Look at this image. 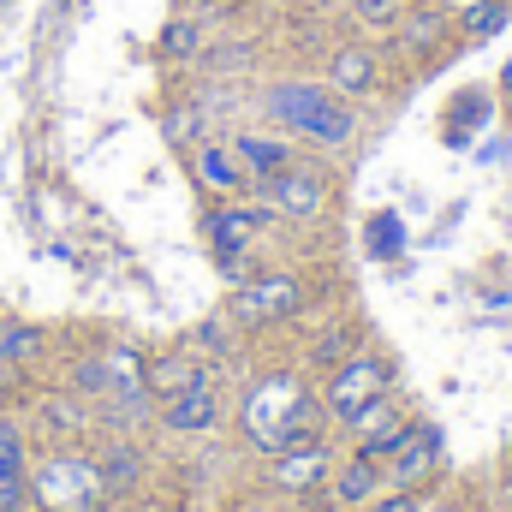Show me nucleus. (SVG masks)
Instances as JSON below:
<instances>
[{"instance_id": "obj_20", "label": "nucleus", "mask_w": 512, "mask_h": 512, "mask_svg": "<svg viewBox=\"0 0 512 512\" xmlns=\"http://www.w3.org/2000/svg\"><path fill=\"white\" fill-rule=\"evenodd\" d=\"M352 346H358V334H352V328H346V322H340V328H334V334H322V340H316V352H310V358H316V364H322V370H340V364H346V358H352Z\"/></svg>"}, {"instance_id": "obj_10", "label": "nucleus", "mask_w": 512, "mask_h": 512, "mask_svg": "<svg viewBox=\"0 0 512 512\" xmlns=\"http://www.w3.org/2000/svg\"><path fill=\"white\" fill-rule=\"evenodd\" d=\"M328 477H334V453H328L322 435L304 441V447L274 453V483H280L286 495H316V483H328Z\"/></svg>"}, {"instance_id": "obj_4", "label": "nucleus", "mask_w": 512, "mask_h": 512, "mask_svg": "<svg viewBox=\"0 0 512 512\" xmlns=\"http://www.w3.org/2000/svg\"><path fill=\"white\" fill-rule=\"evenodd\" d=\"M262 203L274 209V215H286V221H316L322 209H328V179L316 173V167H280L274 179H262Z\"/></svg>"}, {"instance_id": "obj_29", "label": "nucleus", "mask_w": 512, "mask_h": 512, "mask_svg": "<svg viewBox=\"0 0 512 512\" xmlns=\"http://www.w3.org/2000/svg\"><path fill=\"white\" fill-rule=\"evenodd\" d=\"M197 6H215V0H197Z\"/></svg>"}, {"instance_id": "obj_3", "label": "nucleus", "mask_w": 512, "mask_h": 512, "mask_svg": "<svg viewBox=\"0 0 512 512\" xmlns=\"http://www.w3.org/2000/svg\"><path fill=\"white\" fill-rule=\"evenodd\" d=\"M387 387H393V364H387L382 352H352V358H346V364L328 376V399H322V405H328V411L346 423L358 405L382 399Z\"/></svg>"}, {"instance_id": "obj_23", "label": "nucleus", "mask_w": 512, "mask_h": 512, "mask_svg": "<svg viewBox=\"0 0 512 512\" xmlns=\"http://www.w3.org/2000/svg\"><path fill=\"white\" fill-rule=\"evenodd\" d=\"M370 251L376 256H399L405 251V227H399V215H376V221H370Z\"/></svg>"}, {"instance_id": "obj_7", "label": "nucleus", "mask_w": 512, "mask_h": 512, "mask_svg": "<svg viewBox=\"0 0 512 512\" xmlns=\"http://www.w3.org/2000/svg\"><path fill=\"white\" fill-rule=\"evenodd\" d=\"M376 84H382V60H376V48H364V42H340V48L328 54V90H334L340 102H364V96H376Z\"/></svg>"}, {"instance_id": "obj_21", "label": "nucleus", "mask_w": 512, "mask_h": 512, "mask_svg": "<svg viewBox=\"0 0 512 512\" xmlns=\"http://www.w3.org/2000/svg\"><path fill=\"white\" fill-rule=\"evenodd\" d=\"M197 48H203V24H197V18H173L167 36H161V54L179 60V54H197Z\"/></svg>"}, {"instance_id": "obj_31", "label": "nucleus", "mask_w": 512, "mask_h": 512, "mask_svg": "<svg viewBox=\"0 0 512 512\" xmlns=\"http://www.w3.org/2000/svg\"><path fill=\"white\" fill-rule=\"evenodd\" d=\"M0 12H6V0H0Z\"/></svg>"}, {"instance_id": "obj_15", "label": "nucleus", "mask_w": 512, "mask_h": 512, "mask_svg": "<svg viewBox=\"0 0 512 512\" xmlns=\"http://www.w3.org/2000/svg\"><path fill=\"white\" fill-rule=\"evenodd\" d=\"M382 495V465L376 459H346L340 471H334V507H370Z\"/></svg>"}, {"instance_id": "obj_28", "label": "nucleus", "mask_w": 512, "mask_h": 512, "mask_svg": "<svg viewBox=\"0 0 512 512\" xmlns=\"http://www.w3.org/2000/svg\"><path fill=\"white\" fill-rule=\"evenodd\" d=\"M441 6H459V12H465V6H483V0H441Z\"/></svg>"}, {"instance_id": "obj_5", "label": "nucleus", "mask_w": 512, "mask_h": 512, "mask_svg": "<svg viewBox=\"0 0 512 512\" xmlns=\"http://www.w3.org/2000/svg\"><path fill=\"white\" fill-rule=\"evenodd\" d=\"M346 429L358 435V453L382 465L387 453H393V447L405 441V429H411V417L399 411V399H393V393H382V399H370V405H358V411L346 417Z\"/></svg>"}, {"instance_id": "obj_17", "label": "nucleus", "mask_w": 512, "mask_h": 512, "mask_svg": "<svg viewBox=\"0 0 512 512\" xmlns=\"http://www.w3.org/2000/svg\"><path fill=\"white\" fill-rule=\"evenodd\" d=\"M96 471H102L108 495H126L131 483H137V471H143V453H137L131 441H108V447L96 453Z\"/></svg>"}, {"instance_id": "obj_6", "label": "nucleus", "mask_w": 512, "mask_h": 512, "mask_svg": "<svg viewBox=\"0 0 512 512\" xmlns=\"http://www.w3.org/2000/svg\"><path fill=\"white\" fill-rule=\"evenodd\" d=\"M298 310H304V286L292 274H262V280L233 292V316L239 322H286Z\"/></svg>"}, {"instance_id": "obj_12", "label": "nucleus", "mask_w": 512, "mask_h": 512, "mask_svg": "<svg viewBox=\"0 0 512 512\" xmlns=\"http://www.w3.org/2000/svg\"><path fill=\"white\" fill-rule=\"evenodd\" d=\"M191 167H197V185L215 191V197H245L251 191V167L233 155V143H203Z\"/></svg>"}, {"instance_id": "obj_13", "label": "nucleus", "mask_w": 512, "mask_h": 512, "mask_svg": "<svg viewBox=\"0 0 512 512\" xmlns=\"http://www.w3.org/2000/svg\"><path fill=\"white\" fill-rule=\"evenodd\" d=\"M209 382V370H203V358L197 352H167V358H155L149 370H143V387L155 393V399H173V393H185V387Z\"/></svg>"}, {"instance_id": "obj_25", "label": "nucleus", "mask_w": 512, "mask_h": 512, "mask_svg": "<svg viewBox=\"0 0 512 512\" xmlns=\"http://www.w3.org/2000/svg\"><path fill=\"white\" fill-rule=\"evenodd\" d=\"M417 507H423V495H417V489H393V495H376L364 512H417Z\"/></svg>"}, {"instance_id": "obj_24", "label": "nucleus", "mask_w": 512, "mask_h": 512, "mask_svg": "<svg viewBox=\"0 0 512 512\" xmlns=\"http://www.w3.org/2000/svg\"><path fill=\"white\" fill-rule=\"evenodd\" d=\"M30 501V471H6L0 477V512H24Z\"/></svg>"}, {"instance_id": "obj_19", "label": "nucleus", "mask_w": 512, "mask_h": 512, "mask_svg": "<svg viewBox=\"0 0 512 512\" xmlns=\"http://www.w3.org/2000/svg\"><path fill=\"white\" fill-rule=\"evenodd\" d=\"M507 6H512V0H483V6H465V12H459V36H465V42H489V36L507 24Z\"/></svg>"}, {"instance_id": "obj_16", "label": "nucleus", "mask_w": 512, "mask_h": 512, "mask_svg": "<svg viewBox=\"0 0 512 512\" xmlns=\"http://www.w3.org/2000/svg\"><path fill=\"white\" fill-rule=\"evenodd\" d=\"M233 155L251 167V179H274L280 167H292V143L286 137H262V131H239L233 137Z\"/></svg>"}, {"instance_id": "obj_30", "label": "nucleus", "mask_w": 512, "mask_h": 512, "mask_svg": "<svg viewBox=\"0 0 512 512\" xmlns=\"http://www.w3.org/2000/svg\"><path fill=\"white\" fill-rule=\"evenodd\" d=\"M251 512H268V507H251Z\"/></svg>"}, {"instance_id": "obj_27", "label": "nucleus", "mask_w": 512, "mask_h": 512, "mask_svg": "<svg viewBox=\"0 0 512 512\" xmlns=\"http://www.w3.org/2000/svg\"><path fill=\"white\" fill-rule=\"evenodd\" d=\"M501 512H512V477H507V489H501Z\"/></svg>"}, {"instance_id": "obj_26", "label": "nucleus", "mask_w": 512, "mask_h": 512, "mask_svg": "<svg viewBox=\"0 0 512 512\" xmlns=\"http://www.w3.org/2000/svg\"><path fill=\"white\" fill-rule=\"evenodd\" d=\"M417 512H459V507H453V501H423Z\"/></svg>"}, {"instance_id": "obj_11", "label": "nucleus", "mask_w": 512, "mask_h": 512, "mask_svg": "<svg viewBox=\"0 0 512 512\" xmlns=\"http://www.w3.org/2000/svg\"><path fill=\"white\" fill-rule=\"evenodd\" d=\"M161 423H167L173 435H203V429H215V423H221V393H215L209 382L185 387V393L161 399Z\"/></svg>"}, {"instance_id": "obj_8", "label": "nucleus", "mask_w": 512, "mask_h": 512, "mask_svg": "<svg viewBox=\"0 0 512 512\" xmlns=\"http://www.w3.org/2000/svg\"><path fill=\"white\" fill-rule=\"evenodd\" d=\"M268 221H274V209H268V203H256V209H239V203H233V209H215V215H209V245H215V256H221V268H227V274L239 268L245 245H251Z\"/></svg>"}, {"instance_id": "obj_1", "label": "nucleus", "mask_w": 512, "mask_h": 512, "mask_svg": "<svg viewBox=\"0 0 512 512\" xmlns=\"http://www.w3.org/2000/svg\"><path fill=\"white\" fill-rule=\"evenodd\" d=\"M262 108H268V120H280L286 131H298V137H310V143H322V149H340V143H352V131H358L352 102H340L328 84H310V78H280V84H268V90H262Z\"/></svg>"}, {"instance_id": "obj_9", "label": "nucleus", "mask_w": 512, "mask_h": 512, "mask_svg": "<svg viewBox=\"0 0 512 512\" xmlns=\"http://www.w3.org/2000/svg\"><path fill=\"white\" fill-rule=\"evenodd\" d=\"M435 459H441V435H435V429H423V423H411V429H405V441L382 459V477L393 483V489H417V483L435 471Z\"/></svg>"}, {"instance_id": "obj_22", "label": "nucleus", "mask_w": 512, "mask_h": 512, "mask_svg": "<svg viewBox=\"0 0 512 512\" xmlns=\"http://www.w3.org/2000/svg\"><path fill=\"white\" fill-rule=\"evenodd\" d=\"M346 6H352L358 24H370V30H393L399 12H405V0H346Z\"/></svg>"}, {"instance_id": "obj_2", "label": "nucleus", "mask_w": 512, "mask_h": 512, "mask_svg": "<svg viewBox=\"0 0 512 512\" xmlns=\"http://www.w3.org/2000/svg\"><path fill=\"white\" fill-rule=\"evenodd\" d=\"M30 501L42 512H102L108 483L90 453H48L30 471Z\"/></svg>"}, {"instance_id": "obj_14", "label": "nucleus", "mask_w": 512, "mask_h": 512, "mask_svg": "<svg viewBox=\"0 0 512 512\" xmlns=\"http://www.w3.org/2000/svg\"><path fill=\"white\" fill-rule=\"evenodd\" d=\"M441 30H447V6H441V0L423 6V12H399V24H393V48H399L405 60H417V48H435Z\"/></svg>"}, {"instance_id": "obj_18", "label": "nucleus", "mask_w": 512, "mask_h": 512, "mask_svg": "<svg viewBox=\"0 0 512 512\" xmlns=\"http://www.w3.org/2000/svg\"><path fill=\"white\" fill-rule=\"evenodd\" d=\"M42 346H48L42 328H30V322H0V364H30Z\"/></svg>"}]
</instances>
